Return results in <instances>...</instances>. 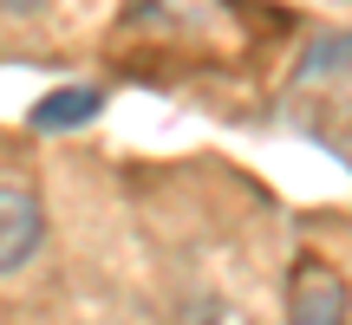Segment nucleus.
<instances>
[{"mask_svg": "<svg viewBox=\"0 0 352 325\" xmlns=\"http://www.w3.org/2000/svg\"><path fill=\"white\" fill-rule=\"evenodd\" d=\"M352 319V287L333 261L300 254L287 274V325H346Z\"/></svg>", "mask_w": 352, "mask_h": 325, "instance_id": "nucleus-1", "label": "nucleus"}, {"mask_svg": "<svg viewBox=\"0 0 352 325\" xmlns=\"http://www.w3.org/2000/svg\"><path fill=\"white\" fill-rule=\"evenodd\" d=\"M46 241V208L26 182H0V274L26 267Z\"/></svg>", "mask_w": 352, "mask_h": 325, "instance_id": "nucleus-2", "label": "nucleus"}, {"mask_svg": "<svg viewBox=\"0 0 352 325\" xmlns=\"http://www.w3.org/2000/svg\"><path fill=\"white\" fill-rule=\"evenodd\" d=\"M91 111H98V91H91V85H72V91H52V98L33 111V124L39 130H72V124H85Z\"/></svg>", "mask_w": 352, "mask_h": 325, "instance_id": "nucleus-3", "label": "nucleus"}, {"mask_svg": "<svg viewBox=\"0 0 352 325\" xmlns=\"http://www.w3.org/2000/svg\"><path fill=\"white\" fill-rule=\"evenodd\" d=\"M189 325H254L241 306H228V300H202L196 313H189Z\"/></svg>", "mask_w": 352, "mask_h": 325, "instance_id": "nucleus-4", "label": "nucleus"}]
</instances>
